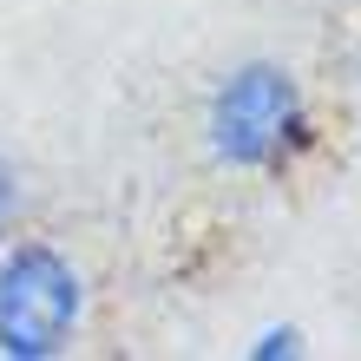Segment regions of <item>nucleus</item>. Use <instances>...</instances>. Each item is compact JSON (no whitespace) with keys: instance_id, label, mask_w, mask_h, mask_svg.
Wrapping results in <instances>:
<instances>
[{"instance_id":"4","label":"nucleus","mask_w":361,"mask_h":361,"mask_svg":"<svg viewBox=\"0 0 361 361\" xmlns=\"http://www.w3.org/2000/svg\"><path fill=\"white\" fill-rule=\"evenodd\" d=\"M250 355H257V361H276V355H302V329H263L257 335V342H250Z\"/></svg>"},{"instance_id":"1","label":"nucleus","mask_w":361,"mask_h":361,"mask_svg":"<svg viewBox=\"0 0 361 361\" xmlns=\"http://www.w3.org/2000/svg\"><path fill=\"white\" fill-rule=\"evenodd\" d=\"M309 138H315V125H309L302 79L283 59H243L204 99V152L224 171L276 178L309 152Z\"/></svg>"},{"instance_id":"3","label":"nucleus","mask_w":361,"mask_h":361,"mask_svg":"<svg viewBox=\"0 0 361 361\" xmlns=\"http://www.w3.org/2000/svg\"><path fill=\"white\" fill-rule=\"evenodd\" d=\"M20 210H27V184H20V164H13L7 152H0V243L13 237Z\"/></svg>"},{"instance_id":"5","label":"nucleus","mask_w":361,"mask_h":361,"mask_svg":"<svg viewBox=\"0 0 361 361\" xmlns=\"http://www.w3.org/2000/svg\"><path fill=\"white\" fill-rule=\"evenodd\" d=\"M355 79H361V47H355Z\"/></svg>"},{"instance_id":"2","label":"nucleus","mask_w":361,"mask_h":361,"mask_svg":"<svg viewBox=\"0 0 361 361\" xmlns=\"http://www.w3.org/2000/svg\"><path fill=\"white\" fill-rule=\"evenodd\" d=\"M86 329V276L66 250L39 237L0 243V355L7 361H53Z\"/></svg>"}]
</instances>
